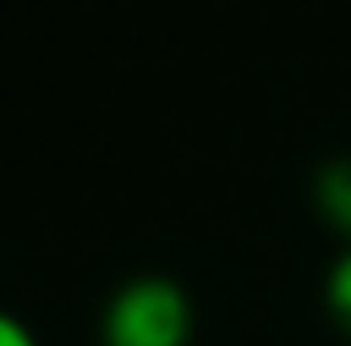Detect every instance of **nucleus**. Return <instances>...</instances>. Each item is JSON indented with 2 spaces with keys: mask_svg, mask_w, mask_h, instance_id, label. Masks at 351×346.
<instances>
[{
  "mask_svg": "<svg viewBox=\"0 0 351 346\" xmlns=\"http://www.w3.org/2000/svg\"><path fill=\"white\" fill-rule=\"evenodd\" d=\"M327 310H331V318L351 334V249L327 273Z\"/></svg>",
  "mask_w": 351,
  "mask_h": 346,
  "instance_id": "obj_3",
  "label": "nucleus"
},
{
  "mask_svg": "<svg viewBox=\"0 0 351 346\" xmlns=\"http://www.w3.org/2000/svg\"><path fill=\"white\" fill-rule=\"evenodd\" d=\"M0 346H37V338H33V330L16 314L0 310Z\"/></svg>",
  "mask_w": 351,
  "mask_h": 346,
  "instance_id": "obj_4",
  "label": "nucleus"
},
{
  "mask_svg": "<svg viewBox=\"0 0 351 346\" xmlns=\"http://www.w3.org/2000/svg\"><path fill=\"white\" fill-rule=\"evenodd\" d=\"M188 338H192V306L172 277L127 281L102 314L106 346H188Z\"/></svg>",
  "mask_w": 351,
  "mask_h": 346,
  "instance_id": "obj_1",
  "label": "nucleus"
},
{
  "mask_svg": "<svg viewBox=\"0 0 351 346\" xmlns=\"http://www.w3.org/2000/svg\"><path fill=\"white\" fill-rule=\"evenodd\" d=\"M315 204L335 232L351 237V155L327 159L315 172Z\"/></svg>",
  "mask_w": 351,
  "mask_h": 346,
  "instance_id": "obj_2",
  "label": "nucleus"
}]
</instances>
